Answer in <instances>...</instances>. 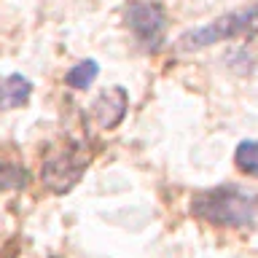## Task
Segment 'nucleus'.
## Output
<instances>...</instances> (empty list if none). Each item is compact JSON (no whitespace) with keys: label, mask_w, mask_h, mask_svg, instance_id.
<instances>
[{"label":"nucleus","mask_w":258,"mask_h":258,"mask_svg":"<svg viewBox=\"0 0 258 258\" xmlns=\"http://www.w3.org/2000/svg\"><path fill=\"white\" fill-rule=\"evenodd\" d=\"M129 108V94L124 86H110L94 100L92 105V116L100 129H116L126 116Z\"/></svg>","instance_id":"obj_5"},{"label":"nucleus","mask_w":258,"mask_h":258,"mask_svg":"<svg viewBox=\"0 0 258 258\" xmlns=\"http://www.w3.org/2000/svg\"><path fill=\"white\" fill-rule=\"evenodd\" d=\"M234 164L239 172L258 177V140H242L234 151Z\"/></svg>","instance_id":"obj_8"},{"label":"nucleus","mask_w":258,"mask_h":258,"mask_svg":"<svg viewBox=\"0 0 258 258\" xmlns=\"http://www.w3.org/2000/svg\"><path fill=\"white\" fill-rule=\"evenodd\" d=\"M258 35V3L245 6L239 11L223 14L218 19L202 24V27L185 30L177 38V48L180 51H202L207 46L223 43V40H234V38H253Z\"/></svg>","instance_id":"obj_2"},{"label":"nucleus","mask_w":258,"mask_h":258,"mask_svg":"<svg viewBox=\"0 0 258 258\" xmlns=\"http://www.w3.org/2000/svg\"><path fill=\"white\" fill-rule=\"evenodd\" d=\"M32 94V81L19 76V73H11L0 81V108L3 110H14L24 105Z\"/></svg>","instance_id":"obj_6"},{"label":"nucleus","mask_w":258,"mask_h":258,"mask_svg":"<svg viewBox=\"0 0 258 258\" xmlns=\"http://www.w3.org/2000/svg\"><path fill=\"white\" fill-rule=\"evenodd\" d=\"M97 76H100V64L94 59H84V62L73 64L68 70L64 81H68V86H73V89H89L97 81Z\"/></svg>","instance_id":"obj_7"},{"label":"nucleus","mask_w":258,"mask_h":258,"mask_svg":"<svg viewBox=\"0 0 258 258\" xmlns=\"http://www.w3.org/2000/svg\"><path fill=\"white\" fill-rule=\"evenodd\" d=\"M126 27L145 51L156 54L167 40V14L153 0H137L126 8Z\"/></svg>","instance_id":"obj_3"},{"label":"nucleus","mask_w":258,"mask_h":258,"mask_svg":"<svg viewBox=\"0 0 258 258\" xmlns=\"http://www.w3.org/2000/svg\"><path fill=\"white\" fill-rule=\"evenodd\" d=\"M86 164H89V153L84 151V145H73V148L59 151L56 156L46 161L43 169H40V180L48 191L68 194L81 180Z\"/></svg>","instance_id":"obj_4"},{"label":"nucleus","mask_w":258,"mask_h":258,"mask_svg":"<svg viewBox=\"0 0 258 258\" xmlns=\"http://www.w3.org/2000/svg\"><path fill=\"white\" fill-rule=\"evenodd\" d=\"M27 169L11 161H0V191H16L27 185Z\"/></svg>","instance_id":"obj_9"},{"label":"nucleus","mask_w":258,"mask_h":258,"mask_svg":"<svg viewBox=\"0 0 258 258\" xmlns=\"http://www.w3.org/2000/svg\"><path fill=\"white\" fill-rule=\"evenodd\" d=\"M258 194L239 185H218L197 191L191 199V215L221 226V229H245L255 221Z\"/></svg>","instance_id":"obj_1"}]
</instances>
